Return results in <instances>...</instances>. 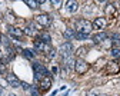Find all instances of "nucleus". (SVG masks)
<instances>
[{"label": "nucleus", "instance_id": "obj_15", "mask_svg": "<svg viewBox=\"0 0 120 96\" xmlns=\"http://www.w3.org/2000/svg\"><path fill=\"white\" fill-rule=\"evenodd\" d=\"M22 53L26 59H33L34 57V50H32V49H24Z\"/></svg>", "mask_w": 120, "mask_h": 96}, {"label": "nucleus", "instance_id": "obj_24", "mask_svg": "<svg viewBox=\"0 0 120 96\" xmlns=\"http://www.w3.org/2000/svg\"><path fill=\"white\" fill-rule=\"evenodd\" d=\"M22 86H23V89H24V90H30V89H32V88H30V85H29V83H24V82L22 83Z\"/></svg>", "mask_w": 120, "mask_h": 96}, {"label": "nucleus", "instance_id": "obj_27", "mask_svg": "<svg viewBox=\"0 0 120 96\" xmlns=\"http://www.w3.org/2000/svg\"><path fill=\"white\" fill-rule=\"evenodd\" d=\"M114 39H116V40H114L116 43H120V36H119V35H114Z\"/></svg>", "mask_w": 120, "mask_h": 96}, {"label": "nucleus", "instance_id": "obj_18", "mask_svg": "<svg viewBox=\"0 0 120 96\" xmlns=\"http://www.w3.org/2000/svg\"><path fill=\"white\" fill-rule=\"evenodd\" d=\"M23 33H24V35H29V36H33V35L36 33V30H34V27H32V26H27V27L23 30Z\"/></svg>", "mask_w": 120, "mask_h": 96}, {"label": "nucleus", "instance_id": "obj_22", "mask_svg": "<svg viewBox=\"0 0 120 96\" xmlns=\"http://www.w3.org/2000/svg\"><path fill=\"white\" fill-rule=\"evenodd\" d=\"M30 93H32V96H39V90H36L34 88L30 89Z\"/></svg>", "mask_w": 120, "mask_h": 96}, {"label": "nucleus", "instance_id": "obj_1", "mask_svg": "<svg viewBox=\"0 0 120 96\" xmlns=\"http://www.w3.org/2000/svg\"><path fill=\"white\" fill-rule=\"evenodd\" d=\"M93 30V23H90L86 19H80L76 22V33H83V35H90Z\"/></svg>", "mask_w": 120, "mask_h": 96}, {"label": "nucleus", "instance_id": "obj_25", "mask_svg": "<svg viewBox=\"0 0 120 96\" xmlns=\"http://www.w3.org/2000/svg\"><path fill=\"white\" fill-rule=\"evenodd\" d=\"M54 55H56V50H54V49H50L47 56H49V57H54Z\"/></svg>", "mask_w": 120, "mask_h": 96}, {"label": "nucleus", "instance_id": "obj_3", "mask_svg": "<svg viewBox=\"0 0 120 96\" xmlns=\"http://www.w3.org/2000/svg\"><path fill=\"white\" fill-rule=\"evenodd\" d=\"M50 86H52V77L44 76L41 80L39 82V92L40 93H46V92L50 90Z\"/></svg>", "mask_w": 120, "mask_h": 96}, {"label": "nucleus", "instance_id": "obj_8", "mask_svg": "<svg viewBox=\"0 0 120 96\" xmlns=\"http://www.w3.org/2000/svg\"><path fill=\"white\" fill-rule=\"evenodd\" d=\"M104 12H106V16L110 17V19H116L117 17V10H116V7L113 4H107L106 9H104Z\"/></svg>", "mask_w": 120, "mask_h": 96}, {"label": "nucleus", "instance_id": "obj_31", "mask_svg": "<svg viewBox=\"0 0 120 96\" xmlns=\"http://www.w3.org/2000/svg\"><path fill=\"white\" fill-rule=\"evenodd\" d=\"M0 42H2V36H0Z\"/></svg>", "mask_w": 120, "mask_h": 96}, {"label": "nucleus", "instance_id": "obj_16", "mask_svg": "<svg viewBox=\"0 0 120 96\" xmlns=\"http://www.w3.org/2000/svg\"><path fill=\"white\" fill-rule=\"evenodd\" d=\"M74 35H76V33H74L71 29H66V30H64V37H66L67 40H71V39L74 37Z\"/></svg>", "mask_w": 120, "mask_h": 96}, {"label": "nucleus", "instance_id": "obj_20", "mask_svg": "<svg viewBox=\"0 0 120 96\" xmlns=\"http://www.w3.org/2000/svg\"><path fill=\"white\" fill-rule=\"evenodd\" d=\"M112 56L114 59L120 57V49H119V47H113V49H112Z\"/></svg>", "mask_w": 120, "mask_h": 96}, {"label": "nucleus", "instance_id": "obj_12", "mask_svg": "<svg viewBox=\"0 0 120 96\" xmlns=\"http://www.w3.org/2000/svg\"><path fill=\"white\" fill-rule=\"evenodd\" d=\"M9 33L11 35V36H14V37H22L23 36V30L22 29H19V27H9Z\"/></svg>", "mask_w": 120, "mask_h": 96}, {"label": "nucleus", "instance_id": "obj_5", "mask_svg": "<svg viewBox=\"0 0 120 96\" xmlns=\"http://www.w3.org/2000/svg\"><path fill=\"white\" fill-rule=\"evenodd\" d=\"M119 70H120V66H119L117 62L112 60V62L107 63V66H106V73H107V75H117Z\"/></svg>", "mask_w": 120, "mask_h": 96}, {"label": "nucleus", "instance_id": "obj_7", "mask_svg": "<svg viewBox=\"0 0 120 96\" xmlns=\"http://www.w3.org/2000/svg\"><path fill=\"white\" fill-rule=\"evenodd\" d=\"M36 22L40 24V26H44V27H47V26H50V17L47 14H39V16H36Z\"/></svg>", "mask_w": 120, "mask_h": 96}, {"label": "nucleus", "instance_id": "obj_23", "mask_svg": "<svg viewBox=\"0 0 120 96\" xmlns=\"http://www.w3.org/2000/svg\"><path fill=\"white\" fill-rule=\"evenodd\" d=\"M86 53V49H84V47H80V49L77 50V55H80V56H83Z\"/></svg>", "mask_w": 120, "mask_h": 96}, {"label": "nucleus", "instance_id": "obj_19", "mask_svg": "<svg viewBox=\"0 0 120 96\" xmlns=\"http://www.w3.org/2000/svg\"><path fill=\"white\" fill-rule=\"evenodd\" d=\"M24 3H26L29 7H32V9H36V7H37V4H39L37 2H34V0H26Z\"/></svg>", "mask_w": 120, "mask_h": 96}, {"label": "nucleus", "instance_id": "obj_6", "mask_svg": "<svg viewBox=\"0 0 120 96\" xmlns=\"http://www.w3.org/2000/svg\"><path fill=\"white\" fill-rule=\"evenodd\" d=\"M6 82H7L11 88H19V86L22 85V82H20V80H19V79L14 76V75H11V73L6 75Z\"/></svg>", "mask_w": 120, "mask_h": 96}, {"label": "nucleus", "instance_id": "obj_14", "mask_svg": "<svg viewBox=\"0 0 120 96\" xmlns=\"http://www.w3.org/2000/svg\"><path fill=\"white\" fill-rule=\"evenodd\" d=\"M39 39H40L43 43H46V44H47V43H50V40H52V39H50V35L47 33V32H41Z\"/></svg>", "mask_w": 120, "mask_h": 96}, {"label": "nucleus", "instance_id": "obj_29", "mask_svg": "<svg viewBox=\"0 0 120 96\" xmlns=\"http://www.w3.org/2000/svg\"><path fill=\"white\" fill-rule=\"evenodd\" d=\"M9 96H16V95H13V93H10V95H9Z\"/></svg>", "mask_w": 120, "mask_h": 96}, {"label": "nucleus", "instance_id": "obj_28", "mask_svg": "<svg viewBox=\"0 0 120 96\" xmlns=\"http://www.w3.org/2000/svg\"><path fill=\"white\" fill-rule=\"evenodd\" d=\"M87 96H97L94 92H90V93H87Z\"/></svg>", "mask_w": 120, "mask_h": 96}, {"label": "nucleus", "instance_id": "obj_26", "mask_svg": "<svg viewBox=\"0 0 120 96\" xmlns=\"http://www.w3.org/2000/svg\"><path fill=\"white\" fill-rule=\"evenodd\" d=\"M52 4H54V7H59V4H62V2H59V0H53Z\"/></svg>", "mask_w": 120, "mask_h": 96}, {"label": "nucleus", "instance_id": "obj_13", "mask_svg": "<svg viewBox=\"0 0 120 96\" xmlns=\"http://www.w3.org/2000/svg\"><path fill=\"white\" fill-rule=\"evenodd\" d=\"M66 7H67L69 12L74 13V12L79 9V3H77V2H74V0H70V2H66Z\"/></svg>", "mask_w": 120, "mask_h": 96}, {"label": "nucleus", "instance_id": "obj_10", "mask_svg": "<svg viewBox=\"0 0 120 96\" xmlns=\"http://www.w3.org/2000/svg\"><path fill=\"white\" fill-rule=\"evenodd\" d=\"M34 50H37V52H44V50H50V49H49V46H47L46 43H43L40 39H36V40H34Z\"/></svg>", "mask_w": 120, "mask_h": 96}, {"label": "nucleus", "instance_id": "obj_17", "mask_svg": "<svg viewBox=\"0 0 120 96\" xmlns=\"http://www.w3.org/2000/svg\"><path fill=\"white\" fill-rule=\"evenodd\" d=\"M74 63H76V60H74L73 57H69V59L66 60V68H67L69 70H71V69H74Z\"/></svg>", "mask_w": 120, "mask_h": 96}, {"label": "nucleus", "instance_id": "obj_21", "mask_svg": "<svg viewBox=\"0 0 120 96\" xmlns=\"http://www.w3.org/2000/svg\"><path fill=\"white\" fill-rule=\"evenodd\" d=\"M74 37H76V39H79V40H86V39L89 37V35H83V33H76V35H74Z\"/></svg>", "mask_w": 120, "mask_h": 96}, {"label": "nucleus", "instance_id": "obj_2", "mask_svg": "<svg viewBox=\"0 0 120 96\" xmlns=\"http://www.w3.org/2000/svg\"><path fill=\"white\" fill-rule=\"evenodd\" d=\"M89 63L86 62V60H83V59H77L76 60V63H74V70H76L79 75H83V73H86L87 70H89Z\"/></svg>", "mask_w": 120, "mask_h": 96}, {"label": "nucleus", "instance_id": "obj_9", "mask_svg": "<svg viewBox=\"0 0 120 96\" xmlns=\"http://www.w3.org/2000/svg\"><path fill=\"white\" fill-rule=\"evenodd\" d=\"M107 26V20L104 17H96L94 22H93V27L94 29H104Z\"/></svg>", "mask_w": 120, "mask_h": 96}, {"label": "nucleus", "instance_id": "obj_11", "mask_svg": "<svg viewBox=\"0 0 120 96\" xmlns=\"http://www.w3.org/2000/svg\"><path fill=\"white\" fill-rule=\"evenodd\" d=\"M106 39H107V35L104 33V32H99V33H96L93 36V42L94 43H101V42H104Z\"/></svg>", "mask_w": 120, "mask_h": 96}, {"label": "nucleus", "instance_id": "obj_30", "mask_svg": "<svg viewBox=\"0 0 120 96\" xmlns=\"http://www.w3.org/2000/svg\"><path fill=\"white\" fill-rule=\"evenodd\" d=\"M0 95H2V89H0Z\"/></svg>", "mask_w": 120, "mask_h": 96}, {"label": "nucleus", "instance_id": "obj_4", "mask_svg": "<svg viewBox=\"0 0 120 96\" xmlns=\"http://www.w3.org/2000/svg\"><path fill=\"white\" fill-rule=\"evenodd\" d=\"M71 53H73V46H71L70 42H66V43H63L62 46H60V55H62L63 57L69 59L71 56Z\"/></svg>", "mask_w": 120, "mask_h": 96}]
</instances>
